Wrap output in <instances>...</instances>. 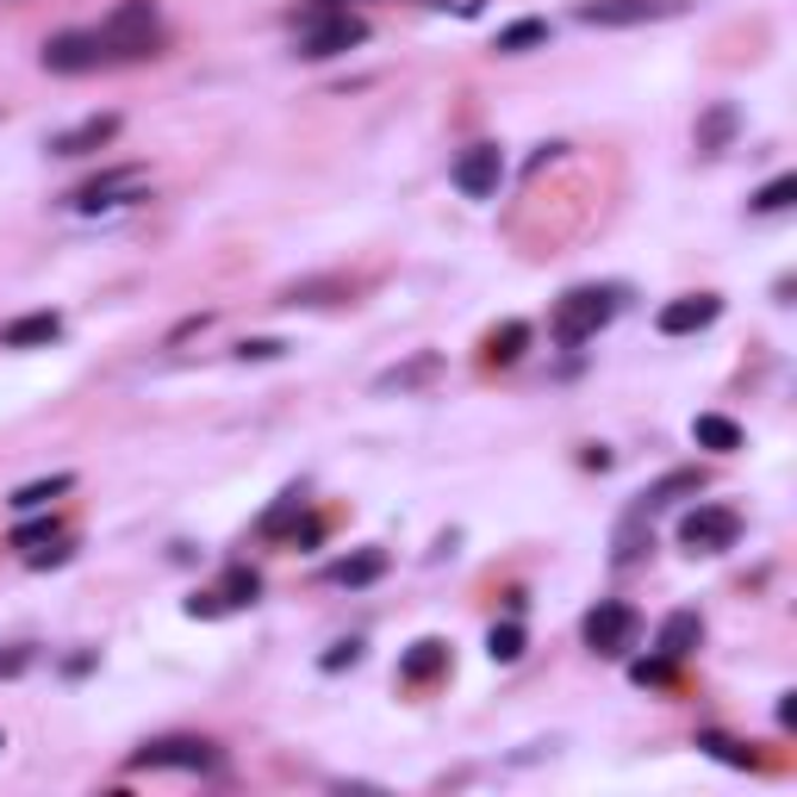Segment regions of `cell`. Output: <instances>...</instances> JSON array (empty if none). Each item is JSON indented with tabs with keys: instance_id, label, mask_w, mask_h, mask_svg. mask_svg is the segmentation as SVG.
<instances>
[{
	"instance_id": "1",
	"label": "cell",
	"mask_w": 797,
	"mask_h": 797,
	"mask_svg": "<svg viewBox=\"0 0 797 797\" xmlns=\"http://www.w3.org/2000/svg\"><path fill=\"white\" fill-rule=\"evenodd\" d=\"M157 38H162V13L157 0H126V7H112L107 26H100V44L107 57H157Z\"/></svg>"
},
{
	"instance_id": "13",
	"label": "cell",
	"mask_w": 797,
	"mask_h": 797,
	"mask_svg": "<svg viewBox=\"0 0 797 797\" xmlns=\"http://www.w3.org/2000/svg\"><path fill=\"white\" fill-rule=\"evenodd\" d=\"M57 337H63V318L57 312H26L0 330V349H44V343H57Z\"/></svg>"
},
{
	"instance_id": "14",
	"label": "cell",
	"mask_w": 797,
	"mask_h": 797,
	"mask_svg": "<svg viewBox=\"0 0 797 797\" xmlns=\"http://www.w3.org/2000/svg\"><path fill=\"white\" fill-rule=\"evenodd\" d=\"M442 667H449V648H442L437 636H424V641H411V655L399 660V679H406V686H430Z\"/></svg>"
},
{
	"instance_id": "24",
	"label": "cell",
	"mask_w": 797,
	"mask_h": 797,
	"mask_svg": "<svg viewBox=\"0 0 797 797\" xmlns=\"http://www.w3.org/2000/svg\"><path fill=\"white\" fill-rule=\"evenodd\" d=\"M430 375H437V356H418V361H406V368H387L375 387H380V392H392V387L406 392V387H418V380H430Z\"/></svg>"
},
{
	"instance_id": "18",
	"label": "cell",
	"mask_w": 797,
	"mask_h": 797,
	"mask_svg": "<svg viewBox=\"0 0 797 797\" xmlns=\"http://www.w3.org/2000/svg\"><path fill=\"white\" fill-rule=\"evenodd\" d=\"M69 486H76V474H50V480H32V486H19V492H13V499H7V505H13V511H44L50 499H63Z\"/></svg>"
},
{
	"instance_id": "25",
	"label": "cell",
	"mask_w": 797,
	"mask_h": 797,
	"mask_svg": "<svg viewBox=\"0 0 797 797\" xmlns=\"http://www.w3.org/2000/svg\"><path fill=\"white\" fill-rule=\"evenodd\" d=\"M486 655L511 667V660L524 655V629H517V624H492V636H486Z\"/></svg>"
},
{
	"instance_id": "4",
	"label": "cell",
	"mask_w": 797,
	"mask_h": 797,
	"mask_svg": "<svg viewBox=\"0 0 797 797\" xmlns=\"http://www.w3.org/2000/svg\"><path fill=\"white\" fill-rule=\"evenodd\" d=\"M131 766H138V773H162V766H175V773H212L219 754H212V741H200V735H162V741H143V748L131 754Z\"/></svg>"
},
{
	"instance_id": "3",
	"label": "cell",
	"mask_w": 797,
	"mask_h": 797,
	"mask_svg": "<svg viewBox=\"0 0 797 797\" xmlns=\"http://www.w3.org/2000/svg\"><path fill=\"white\" fill-rule=\"evenodd\" d=\"M368 44V19L361 13H325V19H306L299 32V57L306 63H325V57H343V50Z\"/></svg>"
},
{
	"instance_id": "33",
	"label": "cell",
	"mask_w": 797,
	"mask_h": 797,
	"mask_svg": "<svg viewBox=\"0 0 797 797\" xmlns=\"http://www.w3.org/2000/svg\"><path fill=\"white\" fill-rule=\"evenodd\" d=\"M0 748H7V735H0Z\"/></svg>"
},
{
	"instance_id": "29",
	"label": "cell",
	"mask_w": 797,
	"mask_h": 797,
	"mask_svg": "<svg viewBox=\"0 0 797 797\" xmlns=\"http://www.w3.org/2000/svg\"><path fill=\"white\" fill-rule=\"evenodd\" d=\"M237 356L243 361H275V356H287V343L281 337H250V343H237Z\"/></svg>"
},
{
	"instance_id": "9",
	"label": "cell",
	"mask_w": 797,
	"mask_h": 797,
	"mask_svg": "<svg viewBox=\"0 0 797 797\" xmlns=\"http://www.w3.org/2000/svg\"><path fill=\"white\" fill-rule=\"evenodd\" d=\"M505 181V157L499 143H468L461 157H455V188L468 193V200H492Z\"/></svg>"
},
{
	"instance_id": "31",
	"label": "cell",
	"mask_w": 797,
	"mask_h": 797,
	"mask_svg": "<svg viewBox=\"0 0 797 797\" xmlns=\"http://www.w3.org/2000/svg\"><path fill=\"white\" fill-rule=\"evenodd\" d=\"M50 536H57V524H50V517H44V524H19V530H13V548H38V542H50Z\"/></svg>"
},
{
	"instance_id": "17",
	"label": "cell",
	"mask_w": 797,
	"mask_h": 797,
	"mask_svg": "<svg viewBox=\"0 0 797 797\" xmlns=\"http://www.w3.org/2000/svg\"><path fill=\"white\" fill-rule=\"evenodd\" d=\"M691 437H698V449L735 455V449H741V424H735V418H723V411H704V418L691 424Z\"/></svg>"
},
{
	"instance_id": "5",
	"label": "cell",
	"mask_w": 797,
	"mask_h": 797,
	"mask_svg": "<svg viewBox=\"0 0 797 797\" xmlns=\"http://www.w3.org/2000/svg\"><path fill=\"white\" fill-rule=\"evenodd\" d=\"M691 0H586L579 7V26H605V32H624V26H655V19H679Z\"/></svg>"
},
{
	"instance_id": "2",
	"label": "cell",
	"mask_w": 797,
	"mask_h": 797,
	"mask_svg": "<svg viewBox=\"0 0 797 797\" xmlns=\"http://www.w3.org/2000/svg\"><path fill=\"white\" fill-rule=\"evenodd\" d=\"M610 312H617V299H610L605 287H574V293L555 306V337H561V343H586V337H598V330L610 325Z\"/></svg>"
},
{
	"instance_id": "19",
	"label": "cell",
	"mask_w": 797,
	"mask_h": 797,
	"mask_svg": "<svg viewBox=\"0 0 797 797\" xmlns=\"http://www.w3.org/2000/svg\"><path fill=\"white\" fill-rule=\"evenodd\" d=\"M729 138H735V107H710L698 119V150L717 157V150H729Z\"/></svg>"
},
{
	"instance_id": "22",
	"label": "cell",
	"mask_w": 797,
	"mask_h": 797,
	"mask_svg": "<svg viewBox=\"0 0 797 797\" xmlns=\"http://www.w3.org/2000/svg\"><path fill=\"white\" fill-rule=\"evenodd\" d=\"M524 343H530V325H517V318H511L505 330L486 337V356H492V361H517V356H524Z\"/></svg>"
},
{
	"instance_id": "11",
	"label": "cell",
	"mask_w": 797,
	"mask_h": 797,
	"mask_svg": "<svg viewBox=\"0 0 797 797\" xmlns=\"http://www.w3.org/2000/svg\"><path fill=\"white\" fill-rule=\"evenodd\" d=\"M717 312H723L717 293H686V299H667L655 325H660V337H691V330H710V325H717Z\"/></svg>"
},
{
	"instance_id": "30",
	"label": "cell",
	"mask_w": 797,
	"mask_h": 797,
	"mask_svg": "<svg viewBox=\"0 0 797 797\" xmlns=\"http://www.w3.org/2000/svg\"><path fill=\"white\" fill-rule=\"evenodd\" d=\"M32 667V648L19 641V648H0V679H19V673Z\"/></svg>"
},
{
	"instance_id": "12",
	"label": "cell",
	"mask_w": 797,
	"mask_h": 797,
	"mask_svg": "<svg viewBox=\"0 0 797 797\" xmlns=\"http://www.w3.org/2000/svg\"><path fill=\"white\" fill-rule=\"evenodd\" d=\"M112 138H119V112H94V119H81L76 131H57V138H50V157H94Z\"/></svg>"
},
{
	"instance_id": "20",
	"label": "cell",
	"mask_w": 797,
	"mask_h": 797,
	"mask_svg": "<svg viewBox=\"0 0 797 797\" xmlns=\"http://www.w3.org/2000/svg\"><path fill=\"white\" fill-rule=\"evenodd\" d=\"M548 44V19H517V26H505L499 32V50L505 57H517V50H536Z\"/></svg>"
},
{
	"instance_id": "16",
	"label": "cell",
	"mask_w": 797,
	"mask_h": 797,
	"mask_svg": "<svg viewBox=\"0 0 797 797\" xmlns=\"http://www.w3.org/2000/svg\"><path fill=\"white\" fill-rule=\"evenodd\" d=\"M380 574H387V548H361V555H343V561L330 567L337 586H375Z\"/></svg>"
},
{
	"instance_id": "15",
	"label": "cell",
	"mask_w": 797,
	"mask_h": 797,
	"mask_svg": "<svg viewBox=\"0 0 797 797\" xmlns=\"http://www.w3.org/2000/svg\"><path fill=\"white\" fill-rule=\"evenodd\" d=\"M704 641V624H698V610H673L667 624H660V660H686L691 648Z\"/></svg>"
},
{
	"instance_id": "23",
	"label": "cell",
	"mask_w": 797,
	"mask_h": 797,
	"mask_svg": "<svg viewBox=\"0 0 797 797\" xmlns=\"http://www.w3.org/2000/svg\"><path fill=\"white\" fill-rule=\"evenodd\" d=\"M256 592H262V579H256V567H231L219 586V605H256Z\"/></svg>"
},
{
	"instance_id": "8",
	"label": "cell",
	"mask_w": 797,
	"mask_h": 797,
	"mask_svg": "<svg viewBox=\"0 0 797 797\" xmlns=\"http://www.w3.org/2000/svg\"><path fill=\"white\" fill-rule=\"evenodd\" d=\"M735 536H741V517L729 505H698V511L679 517V542L691 555H723V548H735Z\"/></svg>"
},
{
	"instance_id": "21",
	"label": "cell",
	"mask_w": 797,
	"mask_h": 797,
	"mask_svg": "<svg viewBox=\"0 0 797 797\" xmlns=\"http://www.w3.org/2000/svg\"><path fill=\"white\" fill-rule=\"evenodd\" d=\"M698 486H704V468H679L648 486V505H673V499H686V492H698Z\"/></svg>"
},
{
	"instance_id": "7",
	"label": "cell",
	"mask_w": 797,
	"mask_h": 797,
	"mask_svg": "<svg viewBox=\"0 0 797 797\" xmlns=\"http://www.w3.org/2000/svg\"><path fill=\"white\" fill-rule=\"evenodd\" d=\"M143 188V162H119V169H100L94 181H81L76 193H69V206L76 212H112V206H131Z\"/></svg>"
},
{
	"instance_id": "27",
	"label": "cell",
	"mask_w": 797,
	"mask_h": 797,
	"mask_svg": "<svg viewBox=\"0 0 797 797\" xmlns=\"http://www.w3.org/2000/svg\"><path fill=\"white\" fill-rule=\"evenodd\" d=\"M330 293H343V281H306V287H287L281 306H330Z\"/></svg>"
},
{
	"instance_id": "10",
	"label": "cell",
	"mask_w": 797,
	"mask_h": 797,
	"mask_svg": "<svg viewBox=\"0 0 797 797\" xmlns=\"http://www.w3.org/2000/svg\"><path fill=\"white\" fill-rule=\"evenodd\" d=\"M112 63L107 44H100V32H63L44 44V69L50 76H88V69Z\"/></svg>"
},
{
	"instance_id": "28",
	"label": "cell",
	"mask_w": 797,
	"mask_h": 797,
	"mask_svg": "<svg viewBox=\"0 0 797 797\" xmlns=\"http://www.w3.org/2000/svg\"><path fill=\"white\" fill-rule=\"evenodd\" d=\"M299 511H306V499H299V492H281V505L262 517V536H287V524H293Z\"/></svg>"
},
{
	"instance_id": "26",
	"label": "cell",
	"mask_w": 797,
	"mask_h": 797,
	"mask_svg": "<svg viewBox=\"0 0 797 797\" xmlns=\"http://www.w3.org/2000/svg\"><path fill=\"white\" fill-rule=\"evenodd\" d=\"M791 200H797V175H779V181H766V188L754 193V212H785Z\"/></svg>"
},
{
	"instance_id": "6",
	"label": "cell",
	"mask_w": 797,
	"mask_h": 797,
	"mask_svg": "<svg viewBox=\"0 0 797 797\" xmlns=\"http://www.w3.org/2000/svg\"><path fill=\"white\" fill-rule=\"evenodd\" d=\"M636 636H641V617L629 605H598V610H586V648L592 655H605V660H624L629 648H636Z\"/></svg>"
},
{
	"instance_id": "32",
	"label": "cell",
	"mask_w": 797,
	"mask_h": 797,
	"mask_svg": "<svg viewBox=\"0 0 797 797\" xmlns=\"http://www.w3.org/2000/svg\"><path fill=\"white\" fill-rule=\"evenodd\" d=\"M356 660H361V641H337L325 655V673H343V667H356Z\"/></svg>"
}]
</instances>
